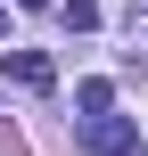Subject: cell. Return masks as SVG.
Masks as SVG:
<instances>
[{
	"mask_svg": "<svg viewBox=\"0 0 148 156\" xmlns=\"http://www.w3.org/2000/svg\"><path fill=\"white\" fill-rule=\"evenodd\" d=\"M82 148L91 156H140V132L124 115H99V123H82Z\"/></svg>",
	"mask_w": 148,
	"mask_h": 156,
	"instance_id": "1",
	"label": "cell"
},
{
	"mask_svg": "<svg viewBox=\"0 0 148 156\" xmlns=\"http://www.w3.org/2000/svg\"><path fill=\"white\" fill-rule=\"evenodd\" d=\"M0 74H8V82H25V90H49V82H58V66H49L41 49H16V58H8Z\"/></svg>",
	"mask_w": 148,
	"mask_h": 156,
	"instance_id": "2",
	"label": "cell"
},
{
	"mask_svg": "<svg viewBox=\"0 0 148 156\" xmlns=\"http://www.w3.org/2000/svg\"><path fill=\"white\" fill-rule=\"evenodd\" d=\"M107 99H115V90H107V82H82V90H74V107H82V115H91V123H99V115H107Z\"/></svg>",
	"mask_w": 148,
	"mask_h": 156,
	"instance_id": "3",
	"label": "cell"
},
{
	"mask_svg": "<svg viewBox=\"0 0 148 156\" xmlns=\"http://www.w3.org/2000/svg\"><path fill=\"white\" fill-rule=\"evenodd\" d=\"M16 8H49V0H16Z\"/></svg>",
	"mask_w": 148,
	"mask_h": 156,
	"instance_id": "4",
	"label": "cell"
},
{
	"mask_svg": "<svg viewBox=\"0 0 148 156\" xmlns=\"http://www.w3.org/2000/svg\"><path fill=\"white\" fill-rule=\"evenodd\" d=\"M0 33H8V8H0Z\"/></svg>",
	"mask_w": 148,
	"mask_h": 156,
	"instance_id": "5",
	"label": "cell"
}]
</instances>
